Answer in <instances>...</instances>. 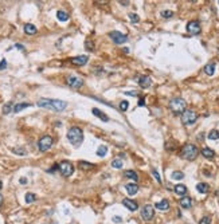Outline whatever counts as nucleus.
Here are the masks:
<instances>
[{"mask_svg":"<svg viewBox=\"0 0 219 224\" xmlns=\"http://www.w3.org/2000/svg\"><path fill=\"white\" fill-rule=\"evenodd\" d=\"M153 216H155V208L152 205L147 204V205H144L143 208H141V217H143L144 220L149 222V220L153 219Z\"/></svg>","mask_w":219,"mask_h":224,"instance_id":"nucleus-8","label":"nucleus"},{"mask_svg":"<svg viewBox=\"0 0 219 224\" xmlns=\"http://www.w3.org/2000/svg\"><path fill=\"white\" fill-rule=\"evenodd\" d=\"M66 83H67L71 89H79V87H82V85H83L82 79L77 78V77H67Z\"/></svg>","mask_w":219,"mask_h":224,"instance_id":"nucleus-11","label":"nucleus"},{"mask_svg":"<svg viewBox=\"0 0 219 224\" xmlns=\"http://www.w3.org/2000/svg\"><path fill=\"white\" fill-rule=\"evenodd\" d=\"M106 153H108V148H106L105 145L98 146V149H97V156L103 157V156H106Z\"/></svg>","mask_w":219,"mask_h":224,"instance_id":"nucleus-29","label":"nucleus"},{"mask_svg":"<svg viewBox=\"0 0 219 224\" xmlns=\"http://www.w3.org/2000/svg\"><path fill=\"white\" fill-rule=\"evenodd\" d=\"M2 186H3V184H2V181H0V189H2Z\"/></svg>","mask_w":219,"mask_h":224,"instance_id":"nucleus-47","label":"nucleus"},{"mask_svg":"<svg viewBox=\"0 0 219 224\" xmlns=\"http://www.w3.org/2000/svg\"><path fill=\"white\" fill-rule=\"evenodd\" d=\"M128 107H129V102L128 101H121V103H120V110L121 111H126V110H128Z\"/></svg>","mask_w":219,"mask_h":224,"instance_id":"nucleus-34","label":"nucleus"},{"mask_svg":"<svg viewBox=\"0 0 219 224\" xmlns=\"http://www.w3.org/2000/svg\"><path fill=\"white\" fill-rule=\"evenodd\" d=\"M180 154H181V157H183L184 160L192 161V160H195L198 157L199 150H198V148L194 145V144H186V145L181 148Z\"/></svg>","mask_w":219,"mask_h":224,"instance_id":"nucleus-3","label":"nucleus"},{"mask_svg":"<svg viewBox=\"0 0 219 224\" xmlns=\"http://www.w3.org/2000/svg\"><path fill=\"white\" fill-rule=\"evenodd\" d=\"M151 83H152L151 78H149V77H147V75L141 77V78L139 79V85H140V86H141V87H143V89H147V87H149V86H151Z\"/></svg>","mask_w":219,"mask_h":224,"instance_id":"nucleus-18","label":"nucleus"},{"mask_svg":"<svg viewBox=\"0 0 219 224\" xmlns=\"http://www.w3.org/2000/svg\"><path fill=\"white\" fill-rule=\"evenodd\" d=\"M187 31H188V34H191V35H199L200 31H202L200 23L198 20L188 22V24H187Z\"/></svg>","mask_w":219,"mask_h":224,"instance_id":"nucleus-10","label":"nucleus"},{"mask_svg":"<svg viewBox=\"0 0 219 224\" xmlns=\"http://www.w3.org/2000/svg\"><path fill=\"white\" fill-rule=\"evenodd\" d=\"M129 19H131V20L132 22H133V23H137V22H139L140 20V18H139V15H136V14H129Z\"/></svg>","mask_w":219,"mask_h":224,"instance_id":"nucleus-37","label":"nucleus"},{"mask_svg":"<svg viewBox=\"0 0 219 224\" xmlns=\"http://www.w3.org/2000/svg\"><path fill=\"white\" fill-rule=\"evenodd\" d=\"M113 222H116V223H121V217H120V216H114V217H113Z\"/></svg>","mask_w":219,"mask_h":224,"instance_id":"nucleus-41","label":"nucleus"},{"mask_svg":"<svg viewBox=\"0 0 219 224\" xmlns=\"http://www.w3.org/2000/svg\"><path fill=\"white\" fill-rule=\"evenodd\" d=\"M199 224H211V217H210V216L202 217L200 222H199Z\"/></svg>","mask_w":219,"mask_h":224,"instance_id":"nucleus-35","label":"nucleus"},{"mask_svg":"<svg viewBox=\"0 0 219 224\" xmlns=\"http://www.w3.org/2000/svg\"><path fill=\"white\" fill-rule=\"evenodd\" d=\"M58 169L60 172V174L65 177H70L74 172V165L70 161H62L58 164Z\"/></svg>","mask_w":219,"mask_h":224,"instance_id":"nucleus-6","label":"nucleus"},{"mask_svg":"<svg viewBox=\"0 0 219 224\" xmlns=\"http://www.w3.org/2000/svg\"><path fill=\"white\" fill-rule=\"evenodd\" d=\"M20 183L24 184V183H27V180H26V179H20Z\"/></svg>","mask_w":219,"mask_h":224,"instance_id":"nucleus-45","label":"nucleus"},{"mask_svg":"<svg viewBox=\"0 0 219 224\" xmlns=\"http://www.w3.org/2000/svg\"><path fill=\"white\" fill-rule=\"evenodd\" d=\"M198 120V114L196 111L194 110H186L183 114H181V122H183V125L188 126V125H194L195 122H196Z\"/></svg>","mask_w":219,"mask_h":224,"instance_id":"nucleus-5","label":"nucleus"},{"mask_svg":"<svg viewBox=\"0 0 219 224\" xmlns=\"http://www.w3.org/2000/svg\"><path fill=\"white\" fill-rule=\"evenodd\" d=\"M161 15H163V18L169 19V18H172V16H174V12H172V11H163V12H161Z\"/></svg>","mask_w":219,"mask_h":224,"instance_id":"nucleus-36","label":"nucleus"},{"mask_svg":"<svg viewBox=\"0 0 219 224\" xmlns=\"http://www.w3.org/2000/svg\"><path fill=\"white\" fill-rule=\"evenodd\" d=\"M204 73L207 74V75H214L215 73V63H207L206 66H204Z\"/></svg>","mask_w":219,"mask_h":224,"instance_id":"nucleus-20","label":"nucleus"},{"mask_svg":"<svg viewBox=\"0 0 219 224\" xmlns=\"http://www.w3.org/2000/svg\"><path fill=\"white\" fill-rule=\"evenodd\" d=\"M53 142H54V140H53V137H51V136H43L42 138L38 141L39 150L40 152H47L48 149L53 146Z\"/></svg>","mask_w":219,"mask_h":224,"instance_id":"nucleus-7","label":"nucleus"},{"mask_svg":"<svg viewBox=\"0 0 219 224\" xmlns=\"http://www.w3.org/2000/svg\"><path fill=\"white\" fill-rule=\"evenodd\" d=\"M208 138L210 140H218L219 138V132L218 130H211L208 133Z\"/></svg>","mask_w":219,"mask_h":224,"instance_id":"nucleus-33","label":"nucleus"},{"mask_svg":"<svg viewBox=\"0 0 219 224\" xmlns=\"http://www.w3.org/2000/svg\"><path fill=\"white\" fill-rule=\"evenodd\" d=\"M174 191H175V193L180 195V196H184V195L187 193V186L183 185V184H177V185H175Z\"/></svg>","mask_w":219,"mask_h":224,"instance_id":"nucleus-19","label":"nucleus"},{"mask_svg":"<svg viewBox=\"0 0 219 224\" xmlns=\"http://www.w3.org/2000/svg\"><path fill=\"white\" fill-rule=\"evenodd\" d=\"M78 165H79L81 169H83V171H90V169H93V166H94L91 162H88V161H79Z\"/></svg>","mask_w":219,"mask_h":224,"instance_id":"nucleus-26","label":"nucleus"},{"mask_svg":"<svg viewBox=\"0 0 219 224\" xmlns=\"http://www.w3.org/2000/svg\"><path fill=\"white\" fill-rule=\"evenodd\" d=\"M57 18H58V20H60V22H67L69 20V15L65 12V11H58V12H57Z\"/></svg>","mask_w":219,"mask_h":224,"instance_id":"nucleus-27","label":"nucleus"},{"mask_svg":"<svg viewBox=\"0 0 219 224\" xmlns=\"http://www.w3.org/2000/svg\"><path fill=\"white\" fill-rule=\"evenodd\" d=\"M124 176L128 177V179H132L133 181H137V180H139V176H137V173L134 171H125L124 172Z\"/></svg>","mask_w":219,"mask_h":224,"instance_id":"nucleus-24","label":"nucleus"},{"mask_svg":"<svg viewBox=\"0 0 219 224\" xmlns=\"http://www.w3.org/2000/svg\"><path fill=\"white\" fill-rule=\"evenodd\" d=\"M112 166H113V168H116V169L122 168V160H121V159L113 160V161H112Z\"/></svg>","mask_w":219,"mask_h":224,"instance_id":"nucleus-32","label":"nucleus"},{"mask_svg":"<svg viewBox=\"0 0 219 224\" xmlns=\"http://www.w3.org/2000/svg\"><path fill=\"white\" fill-rule=\"evenodd\" d=\"M15 47L18 48V50H23V48H24V47H23L22 44H15Z\"/></svg>","mask_w":219,"mask_h":224,"instance_id":"nucleus-44","label":"nucleus"},{"mask_svg":"<svg viewBox=\"0 0 219 224\" xmlns=\"http://www.w3.org/2000/svg\"><path fill=\"white\" fill-rule=\"evenodd\" d=\"M196 191L200 192V193H207L208 192V184L206 183H199L196 185Z\"/></svg>","mask_w":219,"mask_h":224,"instance_id":"nucleus-25","label":"nucleus"},{"mask_svg":"<svg viewBox=\"0 0 219 224\" xmlns=\"http://www.w3.org/2000/svg\"><path fill=\"white\" fill-rule=\"evenodd\" d=\"M202 156L206 157V159H212L215 156V152L210 148H203L202 149Z\"/></svg>","mask_w":219,"mask_h":224,"instance_id":"nucleus-21","label":"nucleus"},{"mask_svg":"<svg viewBox=\"0 0 219 224\" xmlns=\"http://www.w3.org/2000/svg\"><path fill=\"white\" fill-rule=\"evenodd\" d=\"M152 174H153V177L157 180V183H161V177H160L159 172H157L156 169H152Z\"/></svg>","mask_w":219,"mask_h":224,"instance_id":"nucleus-38","label":"nucleus"},{"mask_svg":"<svg viewBox=\"0 0 219 224\" xmlns=\"http://www.w3.org/2000/svg\"><path fill=\"white\" fill-rule=\"evenodd\" d=\"M155 208H157L159 211H167V209H169V203H168V200H161V201L159 203H156L155 204Z\"/></svg>","mask_w":219,"mask_h":224,"instance_id":"nucleus-16","label":"nucleus"},{"mask_svg":"<svg viewBox=\"0 0 219 224\" xmlns=\"http://www.w3.org/2000/svg\"><path fill=\"white\" fill-rule=\"evenodd\" d=\"M180 205H181V208H184V209H190L191 208V205H192V200H191V197H181L180 199Z\"/></svg>","mask_w":219,"mask_h":224,"instance_id":"nucleus-17","label":"nucleus"},{"mask_svg":"<svg viewBox=\"0 0 219 224\" xmlns=\"http://www.w3.org/2000/svg\"><path fill=\"white\" fill-rule=\"evenodd\" d=\"M2 203H3V196L0 195V205H2Z\"/></svg>","mask_w":219,"mask_h":224,"instance_id":"nucleus-46","label":"nucleus"},{"mask_svg":"<svg viewBox=\"0 0 219 224\" xmlns=\"http://www.w3.org/2000/svg\"><path fill=\"white\" fill-rule=\"evenodd\" d=\"M11 111H14V103L12 102L5 103V105L3 106V114H8V113H11Z\"/></svg>","mask_w":219,"mask_h":224,"instance_id":"nucleus-28","label":"nucleus"},{"mask_svg":"<svg viewBox=\"0 0 219 224\" xmlns=\"http://www.w3.org/2000/svg\"><path fill=\"white\" fill-rule=\"evenodd\" d=\"M67 140L73 144L74 146H79L83 141V132L78 126H73L67 132Z\"/></svg>","mask_w":219,"mask_h":224,"instance_id":"nucleus-2","label":"nucleus"},{"mask_svg":"<svg viewBox=\"0 0 219 224\" xmlns=\"http://www.w3.org/2000/svg\"><path fill=\"white\" fill-rule=\"evenodd\" d=\"M70 62L76 66H83L88 63V56L86 55H79V56H74L70 59Z\"/></svg>","mask_w":219,"mask_h":224,"instance_id":"nucleus-12","label":"nucleus"},{"mask_svg":"<svg viewBox=\"0 0 219 224\" xmlns=\"http://www.w3.org/2000/svg\"><path fill=\"white\" fill-rule=\"evenodd\" d=\"M14 152H16V153H19L20 156H24V154H26V152L23 150V149H14Z\"/></svg>","mask_w":219,"mask_h":224,"instance_id":"nucleus-40","label":"nucleus"},{"mask_svg":"<svg viewBox=\"0 0 219 224\" xmlns=\"http://www.w3.org/2000/svg\"><path fill=\"white\" fill-rule=\"evenodd\" d=\"M122 204L129 209V211H136V209L139 208L137 203L133 201V200H131V199H124V200H122Z\"/></svg>","mask_w":219,"mask_h":224,"instance_id":"nucleus-13","label":"nucleus"},{"mask_svg":"<svg viewBox=\"0 0 219 224\" xmlns=\"http://www.w3.org/2000/svg\"><path fill=\"white\" fill-rule=\"evenodd\" d=\"M24 32L28 34V35H34V34H36V27L34 24H31V23H27L24 26Z\"/></svg>","mask_w":219,"mask_h":224,"instance_id":"nucleus-23","label":"nucleus"},{"mask_svg":"<svg viewBox=\"0 0 219 224\" xmlns=\"http://www.w3.org/2000/svg\"><path fill=\"white\" fill-rule=\"evenodd\" d=\"M171 177L174 180H183L184 179V173H183V172H179V171H175V172H172Z\"/></svg>","mask_w":219,"mask_h":224,"instance_id":"nucleus-31","label":"nucleus"},{"mask_svg":"<svg viewBox=\"0 0 219 224\" xmlns=\"http://www.w3.org/2000/svg\"><path fill=\"white\" fill-rule=\"evenodd\" d=\"M91 113L94 114L96 117H98V118H101L102 121H105V122H109V117L106 116L105 113H102V111L100 110V109H97V107H93L91 109Z\"/></svg>","mask_w":219,"mask_h":224,"instance_id":"nucleus-15","label":"nucleus"},{"mask_svg":"<svg viewBox=\"0 0 219 224\" xmlns=\"http://www.w3.org/2000/svg\"><path fill=\"white\" fill-rule=\"evenodd\" d=\"M126 95H137L136 91H126Z\"/></svg>","mask_w":219,"mask_h":224,"instance_id":"nucleus-42","label":"nucleus"},{"mask_svg":"<svg viewBox=\"0 0 219 224\" xmlns=\"http://www.w3.org/2000/svg\"><path fill=\"white\" fill-rule=\"evenodd\" d=\"M125 189L126 192H128V195H131V196H133V195L137 193V191H139V186H137L136 183H129L125 185Z\"/></svg>","mask_w":219,"mask_h":224,"instance_id":"nucleus-14","label":"nucleus"},{"mask_svg":"<svg viewBox=\"0 0 219 224\" xmlns=\"http://www.w3.org/2000/svg\"><path fill=\"white\" fill-rule=\"evenodd\" d=\"M26 203L30 204V203H34L36 200V195L35 193H31V192H28V193H26Z\"/></svg>","mask_w":219,"mask_h":224,"instance_id":"nucleus-30","label":"nucleus"},{"mask_svg":"<svg viewBox=\"0 0 219 224\" xmlns=\"http://www.w3.org/2000/svg\"><path fill=\"white\" fill-rule=\"evenodd\" d=\"M144 103H145V102H144V98H143V97H141V98H140V101H139V106H144Z\"/></svg>","mask_w":219,"mask_h":224,"instance_id":"nucleus-43","label":"nucleus"},{"mask_svg":"<svg viewBox=\"0 0 219 224\" xmlns=\"http://www.w3.org/2000/svg\"><path fill=\"white\" fill-rule=\"evenodd\" d=\"M109 36H110V39L116 43V44H122V43H125L128 41V36L124 35L120 31H112V32H109Z\"/></svg>","mask_w":219,"mask_h":224,"instance_id":"nucleus-9","label":"nucleus"},{"mask_svg":"<svg viewBox=\"0 0 219 224\" xmlns=\"http://www.w3.org/2000/svg\"><path fill=\"white\" fill-rule=\"evenodd\" d=\"M186 106H187V103L183 98H174L169 102V109L175 114H183L186 111Z\"/></svg>","mask_w":219,"mask_h":224,"instance_id":"nucleus-4","label":"nucleus"},{"mask_svg":"<svg viewBox=\"0 0 219 224\" xmlns=\"http://www.w3.org/2000/svg\"><path fill=\"white\" fill-rule=\"evenodd\" d=\"M36 105L39 107H45V109H51L54 111H62L67 107V102L60 101V99H48V98H40Z\"/></svg>","mask_w":219,"mask_h":224,"instance_id":"nucleus-1","label":"nucleus"},{"mask_svg":"<svg viewBox=\"0 0 219 224\" xmlns=\"http://www.w3.org/2000/svg\"><path fill=\"white\" fill-rule=\"evenodd\" d=\"M5 66H7V62H5V59H2V62H0V70H4Z\"/></svg>","mask_w":219,"mask_h":224,"instance_id":"nucleus-39","label":"nucleus"},{"mask_svg":"<svg viewBox=\"0 0 219 224\" xmlns=\"http://www.w3.org/2000/svg\"><path fill=\"white\" fill-rule=\"evenodd\" d=\"M31 103H26V102H22V103H16L15 106H14V113H19V111H22L23 109H27L30 107Z\"/></svg>","mask_w":219,"mask_h":224,"instance_id":"nucleus-22","label":"nucleus"}]
</instances>
